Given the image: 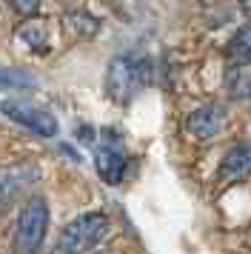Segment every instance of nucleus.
Listing matches in <instances>:
<instances>
[{"label":"nucleus","instance_id":"obj_5","mask_svg":"<svg viewBox=\"0 0 251 254\" xmlns=\"http://www.w3.org/2000/svg\"><path fill=\"white\" fill-rule=\"evenodd\" d=\"M37 177H40V169L29 160L3 166V169H0V214H3L29 186H34Z\"/></svg>","mask_w":251,"mask_h":254},{"label":"nucleus","instance_id":"obj_7","mask_svg":"<svg viewBox=\"0 0 251 254\" xmlns=\"http://www.w3.org/2000/svg\"><path fill=\"white\" fill-rule=\"evenodd\" d=\"M246 174H251V143H237L226 151V157L220 163V180L237 183Z\"/></svg>","mask_w":251,"mask_h":254},{"label":"nucleus","instance_id":"obj_8","mask_svg":"<svg viewBox=\"0 0 251 254\" xmlns=\"http://www.w3.org/2000/svg\"><path fill=\"white\" fill-rule=\"evenodd\" d=\"M94 166H97V174L103 177V183L117 186L126 174V157L120 149H112V146H103L97 154H94Z\"/></svg>","mask_w":251,"mask_h":254},{"label":"nucleus","instance_id":"obj_11","mask_svg":"<svg viewBox=\"0 0 251 254\" xmlns=\"http://www.w3.org/2000/svg\"><path fill=\"white\" fill-rule=\"evenodd\" d=\"M68 26H74L83 37L97 32V20H94L91 14H86V12H71V14H68Z\"/></svg>","mask_w":251,"mask_h":254},{"label":"nucleus","instance_id":"obj_4","mask_svg":"<svg viewBox=\"0 0 251 254\" xmlns=\"http://www.w3.org/2000/svg\"><path fill=\"white\" fill-rule=\"evenodd\" d=\"M3 115L9 117L11 123L29 128L37 137H55L57 134V120L55 115L43 109V106L32 103V100H20V97H11V100H3Z\"/></svg>","mask_w":251,"mask_h":254},{"label":"nucleus","instance_id":"obj_2","mask_svg":"<svg viewBox=\"0 0 251 254\" xmlns=\"http://www.w3.org/2000/svg\"><path fill=\"white\" fill-rule=\"evenodd\" d=\"M109 94L117 103H128L151 83V60L143 55H120L109 63Z\"/></svg>","mask_w":251,"mask_h":254},{"label":"nucleus","instance_id":"obj_9","mask_svg":"<svg viewBox=\"0 0 251 254\" xmlns=\"http://www.w3.org/2000/svg\"><path fill=\"white\" fill-rule=\"evenodd\" d=\"M226 55H228V60H231V63H237V66L251 63V26H243L237 35L228 40Z\"/></svg>","mask_w":251,"mask_h":254},{"label":"nucleus","instance_id":"obj_12","mask_svg":"<svg viewBox=\"0 0 251 254\" xmlns=\"http://www.w3.org/2000/svg\"><path fill=\"white\" fill-rule=\"evenodd\" d=\"M9 6L20 14V17H32V14H37V9H40V0H9Z\"/></svg>","mask_w":251,"mask_h":254},{"label":"nucleus","instance_id":"obj_3","mask_svg":"<svg viewBox=\"0 0 251 254\" xmlns=\"http://www.w3.org/2000/svg\"><path fill=\"white\" fill-rule=\"evenodd\" d=\"M46 234H49V203H46V197L32 194L17 214L11 249H14V254H40Z\"/></svg>","mask_w":251,"mask_h":254},{"label":"nucleus","instance_id":"obj_13","mask_svg":"<svg viewBox=\"0 0 251 254\" xmlns=\"http://www.w3.org/2000/svg\"><path fill=\"white\" fill-rule=\"evenodd\" d=\"M20 37H23V40H29L32 46H40V43L46 40V32H43V26L29 23V26H23V29H20Z\"/></svg>","mask_w":251,"mask_h":254},{"label":"nucleus","instance_id":"obj_10","mask_svg":"<svg viewBox=\"0 0 251 254\" xmlns=\"http://www.w3.org/2000/svg\"><path fill=\"white\" fill-rule=\"evenodd\" d=\"M32 86V77L14 69H0V89H26Z\"/></svg>","mask_w":251,"mask_h":254},{"label":"nucleus","instance_id":"obj_14","mask_svg":"<svg viewBox=\"0 0 251 254\" xmlns=\"http://www.w3.org/2000/svg\"><path fill=\"white\" fill-rule=\"evenodd\" d=\"M237 3H240V12L246 17H251V0H237Z\"/></svg>","mask_w":251,"mask_h":254},{"label":"nucleus","instance_id":"obj_6","mask_svg":"<svg viewBox=\"0 0 251 254\" xmlns=\"http://www.w3.org/2000/svg\"><path fill=\"white\" fill-rule=\"evenodd\" d=\"M223 128H226V112L214 103L197 106L191 115L186 117V131L194 140H214Z\"/></svg>","mask_w":251,"mask_h":254},{"label":"nucleus","instance_id":"obj_1","mask_svg":"<svg viewBox=\"0 0 251 254\" xmlns=\"http://www.w3.org/2000/svg\"><path fill=\"white\" fill-rule=\"evenodd\" d=\"M109 234V217L103 211H83L57 234L52 254H91Z\"/></svg>","mask_w":251,"mask_h":254}]
</instances>
